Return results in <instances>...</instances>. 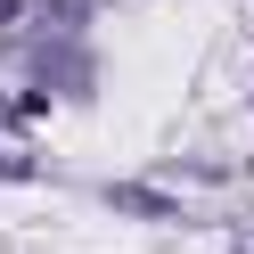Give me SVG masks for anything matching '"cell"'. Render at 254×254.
<instances>
[{
	"instance_id": "6da1fadb",
	"label": "cell",
	"mask_w": 254,
	"mask_h": 254,
	"mask_svg": "<svg viewBox=\"0 0 254 254\" xmlns=\"http://www.w3.org/2000/svg\"><path fill=\"white\" fill-rule=\"evenodd\" d=\"M115 205H123V213H139V221H164V213H172L156 189H115Z\"/></svg>"
}]
</instances>
